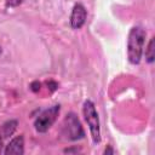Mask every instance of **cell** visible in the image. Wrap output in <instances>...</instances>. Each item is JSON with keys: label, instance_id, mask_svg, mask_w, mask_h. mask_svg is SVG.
<instances>
[{"label": "cell", "instance_id": "1", "mask_svg": "<svg viewBox=\"0 0 155 155\" xmlns=\"http://www.w3.org/2000/svg\"><path fill=\"white\" fill-rule=\"evenodd\" d=\"M147 31L142 27H133L127 39V58L131 64H139L143 54Z\"/></svg>", "mask_w": 155, "mask_h": 155}, {"label": "cell", "instance_id": "13", "mask_svg": "<svg viewBox=\"0 0 155 155\" xmlns=\"http://www.w3.org/2000/svg\"><path fill=\"white\" fill-rule=\"evenodd\" d=\"M104 154H114V150L111 149V147H110V145H108V147L105 148V150H104Z\"/></svg>", "mask_w": 155, "mask_h": 155}, {"label": "cell", "instance_id": "5", "mask_svg": "<svg viewBox=\"0 0 155 155\" xmlns=\"http://www.w3.org/2000/svg\"><path fill=\"white\" fill-rule=\"evenodd\" d=\"M86 17H87V11L85 6L80 2L75 4L70 15V27L73 29H80L85 24Z\"/></svg>", "mask_w": 155, "mask_h": 155}, {"label": "cell", "instance_id": "12", "mask_svg": "<svg viewBox=\"0 0 155 155\" xmlns=\"http://www.w3.org/2000/svg\"><path fill=\"white\" fill-rule=\"evenodd\" d=\"M78 151H80V149H78V148H68V149H64V153H78Z\"/></svg>", "mask_w": 155, "mask_h": 155}, {"label": "cell", "instance_id": "14", "mask_svg": "<svg viewBox=\"0 0 155 155\" xmlns=\"http://www.w3.org/2000/svg\"><path fill=\"white\" fill-rule=\"evenodd\" d=\"M2 147H4V138H2V136L0 133V153L2 151Z\"/></svg>", "mask_w": 155, "mask_h": 155}, {"label": "cell", "instance_id": "10", "mask_svg": "<svg viewBox=\"0 0 155 155\" xmlns=\"http://www.w3.org/2000/svg\"><path fill=\"white\" fill-rule=\"evenodd\" d=\"M45 84L47 85V88H50L51 92H54V91L58 88V84H57L56 81H53V80H47Z\"/></svg>", "mask_w": 155, "mask_h": 155}, {"label": "cell", "instance_id": "8", "mask_svg": "<svg viewBox=\"0 0 155 155\" xmlns=\"http://www.w3.org/2000/svg\"><path fill=\"white\" fill-rule=\"evenodd\" d=\"M155 59V38L151 36L145 48V61L150 64Z\"/></svg>", "mask_w": 155, "mask_h": 155}, {"label": "cell", "instance_id": "2", "mask_svg": "<svg viewBox=\"0 0 155 155\" xmlns=\"http://www.w3.org/2000/svg\"><path fill=\"white\" fill-rule=\"evenodd\" d=\"M82 114H84L85 121L87 122V126L90 128V133H91L93 143L98 144L101 142V125H99L98 113H97L94 103L92 101L87 99V101L84 102Z\"/></svg>", "mask_w": 155, "mask_h": 155}, {"label": "cell", "instance_id": "6", "mask_svg": "<svg viewBox=\"0 0 155 155\" xmlns=\"http://www.w3.org/2000/svg\"><path fill=\"white\" fill-rule=\"evenodd\" d=\"M5 155H23L24 154V137L23 134L12 138L4 150Z\"/></svg>", "mask_w": 155, "mask_h": 155}, {"label": "cell", "instance_id": "7", "mask_svg": "<svg viewBox=\"0 0 155 155\" xmlns=\"http://www.w3.org/2000/svg\"><path fill=\"white\" fill-rule=\"evenodd\" d=\"M17 125H18V121L17 120H7L2 124L1 128H0V133L2 136V138H8L10 136L13 134V132L16 131L17 128Z\"/></svg>", "mask_w": 155, "mask_h": 155}, {"label": "cell", "instance_id": "9", "mask_svg": "<svg viewBox=\"0 0 155 155\" xmlns=\"http://www.w3.org/2000/svg\"><path fill=\"white\" fill-rule=\"evenodd\" d=\"M29 88H30L31 92L36 93V92H39L40 88H41V82H40V81H33V82L29 85Z\"/></svg>", "mask_w": 155, "mask_h": 155}, {"label": "cell", "instance_id": "4", "mask_svg": "<svg viewBox=\"0 0 155 155\" xmlns=\"http://www.w3.org/2000/svg\"><path fill=\"white\" fill-rule=\"evenodd\" d=\"M59 111H61V105L59 104H54V105L45 109L44 111H41V114L34 121L35 130L40 133H45L56 122V120L59 115Z\"/></svg>", "mask_w": 155, "mask_h": 155}, {"label": "cell", "instance_id": "3", "mask_svg": "<svg viewBox=\"0 0 155 155\" xmlns=\"http://www.w3.org/2000/svg\"><path fill=\"white\" fill-rule=\"evenodd\" d=\"M62 134L68 140H78L85 137V131L75 113H68L62 124Z\"/></svg>", "mask_w": 155, "mask_h": 155}, {"label": "cell", "instance_id": "11", "mask_svg": "<svg viewBox=\"0 0 155 155\" xmlns=\"http://www.w3.org/2000/svg\"><path fill=\"white\" fill-rule=\"evenodd\" d=\"M6 1V5L10 6V7H17L22 4L23 0H5Z\"/></svg>", "mask_w": 155, "mask_h": 155}]
</instances>
